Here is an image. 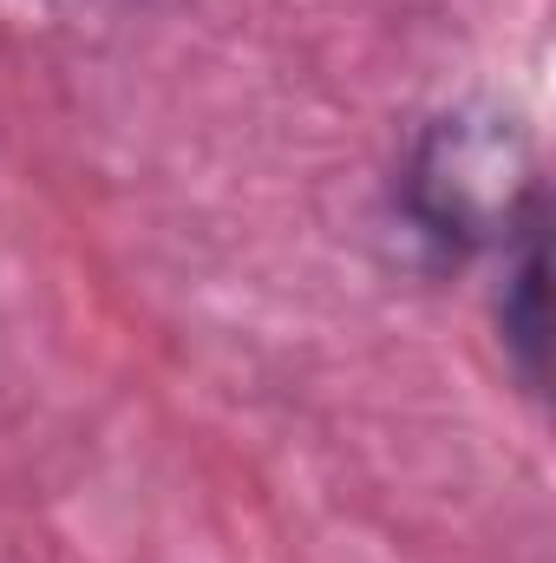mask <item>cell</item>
I'll return each mask as SVG.
<instances>
[{
    "instance_id": "cell-1",
    "label": "cell",
    "mask_w": 556,
    "mask_h": 563,
    "mask_svg": "<svg viewBox=\"0 0 556 563\" xmlns=\"http://www.w3.org/2000/svg\"><path fill=\"white\" fill-rule=\"evenodd\" d=\"M400 217L438 256H504L551 223L531 125L491 99L432 112L400 157Z\"/></svg>"
},
{
    "instance_id": "cell-2",
    "label": "cell",
    "mask_w": 556,
    "mask_h": 563,
    "mask_svg": "<svg viewBox=\"0 0 556 563\" xmlns=\"http://www.w3.org/2000/svg\"><path fill=\"white\" fill-rule=\"evenodd\" d=\"M498 288H491V321H498V347L511 380L537 400L544 374H551V288H544V223L524 230L504 256H498Z\"/></svg>"
}]
</instances>
